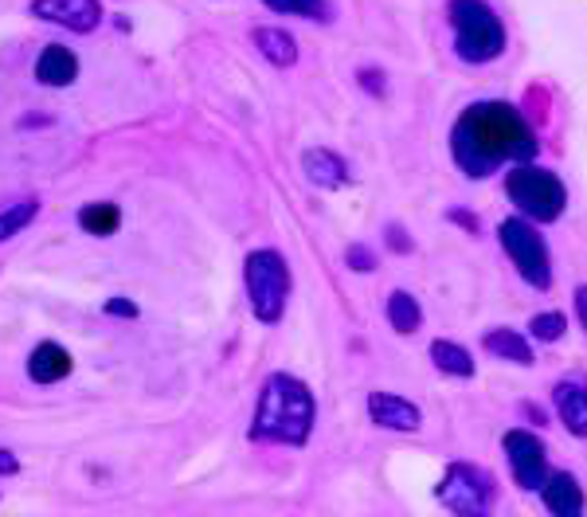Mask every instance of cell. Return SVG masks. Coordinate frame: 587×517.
<instances>
[{"mask_svg":"<svg viewBox=\"0 0 587 517\" xmlns=\"http://www.w3.org/2000/svg\"><path fill=\"white\" fill-rule=\"evenodd\" d=\"M451 153L466 176H489L505 161L525 165L537 158V134L509 102H474L458 114L451 130Z\"/></svg>","mask_w":587,"mask_h":517,"instance_id":"obj_1","label":"cell"},{"mask_svg":"<svg viewBox=\"0 0 587 517\" xmlns=\"http://www.w3.org/2000/svg\"><path fill=\"white\" fill-rule=\"evenodd\" d=\"M314 393L306 384L290 373H274L266 376L263 393H259L255 416H251V439L302 447L314 432Z\"/></svg>","mask_w":587,"mask_h":517,"instance_id":"obj_2","label":"cell"},{"mask_svg":"<svg viewBox=\"0 0 587 517\" xmlns=\"http://www.w3.org/2000/svg\"><path fill=\"white\" fill-rule=\"evenodd\" d=\"M447 20L455 28V51L466 63H489L505 51V24L486 0H451Z\"/></svg>","mask_w":587,"mask_h":517,"instance_id":"obj_3","label":"cell"},{"mask_svg":"<svg viewBox=\"0 0 587 517\" xmlns=\"http://www.w3.org/2000/svg\"><path fill=\"white\" fill-rule=\"evenodd\" d=\"M505 196L533 224H553L568 209V189H564V181L553 169H540L533 161H525V165H517L505 176Z\"/></svg>","mask_w":587,"mask_h":517,"instance_id":"obj_4","label":"cell"},{"mask_svg":"<svg viewBox=\"0 0 587 517\" xmlns=\"http://www.w3.org/2000/svg\"><path fill=\"white\" fill-rule=\"evenodd\" d=\"M243 283H247V298H251V314L274 326L286 314V298H290V267L286 258L274 247H259L247 255L243 263Z\"/></svg>","mask_w":587,"mask_h":517,"instance_id":"obj_5","label":"cell"},{"mask_svg":"<svg viewBox=\"0 0 587 517\" xmlns=\"http://www.w3.org/2000/svg\"><path fill=\"white\" fill-rule=\"evenodd\" d=\"M497 232H502V247H505V255L513 258L517 275L529 286H537V291H548V286H553V263H548V247H545V240H540L537 227H533V220L509 216Z\"/></svg>","mask_w":587,"mask_h":517,"instance_id":"obj_6","label":"cell"},{"mask_svg":"<svg viewBox=\"0 0 587 517\" xmlns=\"http://www.w3.org/2000/svg\"><path fill=\"white\" fill-rule=\"evenodd\" d=\"M494 475L474 463H455L447 467L443 483H438V501L451 509V514H463V517H482L489 514L494 506Z\"/></svg>","mask_w":587,"mask_h":517,"instance_id":"obj_7","label":"cell"},{"mask_svg":"<svg viewBox=\"0 0 587 517\" xmlns=\"http://www.w3.org/2000/svg\"><path fill=\"white\" fill-rule=\"evenodd\" d=\"M502 447H505V459H509L513 483L522 486V490H540V483L548 478V459H545L548 450H545V443H540L533 432L513 427V432H505Z\"/></svg>","mask_w":587,"mask_h":517,"instance_id":"obj_8","label":"cell"},{"mask_svg":"<svg viewBox=\"0 0 587 517\" xmlns=\"http://www.w3.org/2000/svg\"><path fill=\"white\" fill-rule=\"evenodd\" d=\"M32 17L87 36L102 24V4L99 0H32Z\"/></svg>","mask_w":587,"mask_h":517,"instance_id":"obj_9","label":"cell"},{"mask_svg":"<svg viewBox=\"0 0 587 517\" xmlns=\"http://www.w3.org/2000/svg\"><path fill=\"white\" fill-rule=\"evenodd\" d=\"M368 419H373L376 427H384V432H404V435H412L423 427V412L396 393L368 396Z\"/></svg>","mask_w":587,"mask_h":517,"instance_id":"obj_10","label":"cell"},{"mask_svg":"<svg viewBox=\"0 0 587 517\" xmlns=\"http://www.w3.org/2000/svg\"><path fill=\"white\" fill-rule=\"evenodd\" d=\"M540 501H545L548 514L556 517H576L584 514V486L576 483V475L568 470H556L540 483Z\"/></svg>","mask_w":587,"mask_h":517,"instance_id":"obj_11","label":"cell"},{"mask_svg":"<svg viewBox=\"0 0 587 517\" xmlns=\"http://www.w3.org/2000/svg\"><path fill=\"white\" fill-rule=\"evenodd\" d=\"M36 79L43 87H71L79 79V55L63 43H48L36 59Z\"/></svg>","mask_w":587,"mask_h":517,"instance_id":"obj_12","label":"cell"},{"mask_svg":"<svg viewBox=\"0 0 587 517\" xmlns=\"http://www.w3.org/2000/svg\"><path fill=\"white\" fill-rule=\"evenodd\" d=\"M302 173H306V181L317 184V189H345L348 184L345 158H337L333 150H322V145L302 153Z\"/></svg>","mask_w":587,"mask_h":517,"instance_id":"obj_13","label":"cell"},{"mask_svg":"<svg viewBox=\"0 0 587 517\" xmlns=\"http://www.w3.org/2000/svg\"><path fill=\"white\" fill-rule=\"evenodd\" d=\"M71 368H75V361L59 342H40L28 357V376L36 384H59L63 376H71Z\"/></svg>","mask_w":587,"mask_h":517,"instance_id":"obj_14","label":"cell"},{"mask_svg":"<svg viewBox=\"0 0 587 517\" xmlns=\"http://www.w3.org/2000/svg\"><path fill=\"white\" fill-rule=\"evenodd\" d=\"M556 412H560L564 427H568L571 435H587V388L576 381H560L556 384Z\"/></svg>","mask_w":587,"mask_h":517,"instance_id":"obj_15","label":"cell"},{"mask_svg":"<svg viewBox=\"0 0 587 517\" xmlns=\"http://www.w3.org/2000/svg\"><path fill=\"white\" fill-rule=\"evenodd\" d=\"M251 43L259 48V55L271 59L274 68H294L298 63V43H294L290 32H282V28H255Z\"/></svg>","mask_w":587,"mask_h":517,"instance_id":"obj_16","label":"cell"},{"mask_svg":"<svg viewBox=\"0 0 587 517\" xmlns=\"http://www.w3.org/2000/svg\"><path fill=\"white\" fill-rule=\"evenodd\" d=\"M482 345H486L494 357L502 361H513V365H533V349L529 342H525L517 330H489L486 337H482Z\"/></svg>","mask_w":587,"mask_h":517,"instance_id":"obj_17","label":"cell"},{"mask_svg":"<svg viewBox=\"0 0 587 517\" xmlns=\"http://www.w3.org/2000/svg\"><path fill=\"white\" fill-rule=\"evenodd\" d=\"M384 314H388V326L396 330V334H415V330L423 326L419 302H415L407 291H392L388 294V306H384Z\"/></svg>","mask_w":587,"mask_h":517,"instance_id":"obj_18","label":"cell"},{"mask_svg":"<svg viewBox=\"0 0 587 517\" xmlns=\"http://www.w3.org/2000/svg\"><path fill=\"white\" fill-rule=\"evenodd\" d=\"M79 227H83L87 235H114L118 227H122V212H118V204H110V201L83 204V212H79Z\"/></svg>","mask_w":587,"mask_h":517,"instance_id":"obj_19","label":"cell"},{"mask_svg":"<svg viewBox=\"0 0 587 517\" xmlns=\"http://www.w3.org/2000/svg\"><path fill=\"white\" fill-rule=\"evenodd\" d=\"M431 361L447 376H474V357L455 342H431Z\"/></svg>","mask_w":587,"mask_h":517,"instance_id":"obj_20","label":"cell"},{"mask_svg":"<svg viewBox=\"0 0 587 517\" xmlns=\"http://www.w3.org/2000/svg\"><path fill=\"white\" fill-rule=\"evenodd\" d=\"M36 212H40V201H36V196H28V201H20V204H9V209L0 212V243L24 232L36 220Z\"/></svg>","mask_w":587,"mask_h":517,"instance_id":"obj_21","label":"cell"},{"mask_svg":"<svg viewBox=\"0 0 587 517\" xmlns=\"http://www.w3.org/2000/svg\"><path fill=\"white\" fill-rule=\"evenodd\" d=\"M263 4L274 12H286V17H310V20L325 17V0H263Z\"/></svg>","mask_w":587,"mask_h":517,"instance_id":"obj_22","label":"cell"},{"mask_svg":"<svg viewBox=\"0 0 587 517\" xmlns=\"http://www.w3.org/2000/svg\"><path fill=\"white\" fill-rule=\"evenodd\" d=\"M564 330H568V322H564V314H537L529 322V334L537 337V342H560L564 337Z\"/></svg>","mask_w":587,"mask_h":517,"instance_id":"obj_23","label":"cell"},{"mask_svg":"<svg viewBox=\"0 0 587 517\" xmlns=\"http://www.w3.org/2000/svg\"><path fill=\"white\" fill-rule=\"evenodd\" d=\"M345 263L353 271H361V275H368V271H376V255L364 243H353V247L345 251Z\"/></svg>","mask_w":587,"mask_h":517,"instance_id":"obj_24","label":"cell"},{"mask_svg":"<svg viewBox=\"0 0 587 517\" xmlns=\"http://www.w3.org/2000/svg\"><path fill=\"white\" fill-rule=\"evenodd\" d=\"M388 247L399 251V255H407V251H412V240H407V232L399 224H388Z\"/></svg>","mask_w":587,"mask_h":517,"instance_id":"obj_25","label":"cell"},{"mask_svg":"<svg viewBox=\"0 0 587 517\" xmlns=\"http://www.w3.org/2000/svg\"><path fill=\"white\" fill-rule=\"evenodd\" d=\"M102 310H107V314H114V317H138V306H133V302H125V298H110Z\"/></svg>","mask_w":587,"mask_h":517,"instance_id":"obj_26","label":"cell"},{"mask_svg":"<svg viewBox=\"0 0 587 517\" xmlns=\"http://www.w3.org/2000/svg\"><path fill=\"white\" fill-rule=\"evenodd\" d=\"M17 470H20V459H17V455H12V450L0 447V478L17 475Z\"/></svg>","mask_w":587,"mask_h":517,"instance_id":"obj_27","label":"cell"},{"mask_svg":"<svg viewBox=\"0 0 587 517\" xmlns=\"http://www.w3.org/2000/svg\"><path fill=\"white\" fill-rule=\"evenodd\" d=\"M447 220H451V224H463L466 227V232H474V235H478V220H474L470 216V212H447Z\"/></svg>","mask_w":587,"mask_h":517,"instance_id":"obj_28","label":"cell"},{"mask_svg":"<svg viewBox=\"0 0 587 517\" xmlns=\"http://www.w3.org/2000/svg\"><path fill=\"white\" fill-rule=\"evenodd\" d=\"M381 71H361V83L364 87H368V91H373V94H384V83H381Z\"/></svg>","mask_w":587,"mask_h":517,"instance_id":"obj_29","label":"cell"},{"mask_svg":"<svg viewBox=\"0 0 587 517\" xmlns=\"http://www.w3.org/2000/svg\"><path fill=\"white\" fill-rule=\"evenodd\" d=\"M576 314H579V326L587 330V286H576Z\"/></svg>","mask_w":587,"mask_h":517,"instance_id":"obj_30","label":"cell"}]
</instances>
